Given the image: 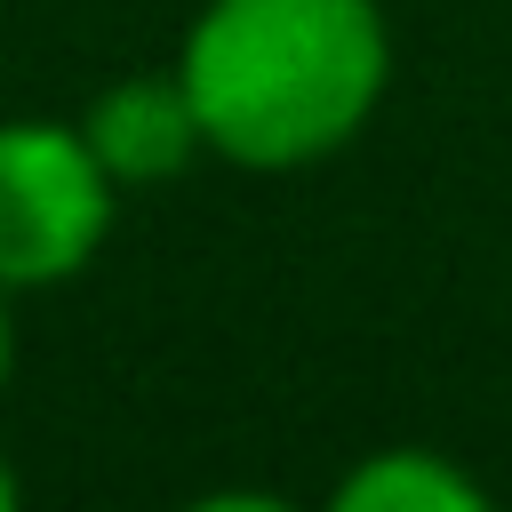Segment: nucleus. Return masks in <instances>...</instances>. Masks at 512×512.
I'll return each instance as SVG.
<instances>
[{"label":"nucleus","mask_w":512,"mask_h":512,"mask_svg":"<svg viewBox=\"0 0 512 512\" xmlns=\"http://www.w3.org/2000/svg\"><path fill=\"white\" fill-rule=\"evenodd\" d=\"M200 136L240 168L336 152L384 96L376 0H208L176 64Z\"/></svg>","instance_id":"1"},{"label":"nucleus","mask_w":512,"mask_h":512,"mask_svg":"<svg viewBox=\"0 0 512 512\" xmlns=\"http://www.w3.org/2000/svg\"><path fill=\"white\" fill-rule=\"evenodd\" d=\"M112 224V176L80 128L8 120L0 128V288L64 280L96 256Z\"/></svg>","instance_id":"2"},{"label":"nucleus","mask_w":512,"mask_h":512,"mask_svg":"<svg viewBox=\"0 0 512 512\" xmlns=\"http://www.w3.org/2000/svg\"><path fill=\"white\" fill-rule=\"evenodd\" d=\"M80 136L104 160L112 184H160V176H176L192 160V144H208L184 80H120V88H104L88 104Z\"/></svg>","instance_id":"3"},{"label":"nucleus","mask_w":512,"mask_h":512,"mask_svg":"<svg viewBox=\"0 0 512 512\" xmlns=\"http://www.w3.org/2000/svg\"><path fill=\"white\" fill-rule=\"evenodd\" d=\"M336 504L344 512H480L488 496L432 448H384L336 488Z\"/></svg>","instance_id":"4"},{"label":"nucleus","mask_w":512,"mask_h":512,"mask_svg":"<svg viewBox=\"0 0 512 512\" xmlns=\"http://www.w3.org/2000/svg\"><path fill=\"white\" fill-rule=\"evenodd\" d=\"M8 504H16V480H8V464H0V512H8Z\"/></svg>","instance_id":"5"},{"label":"nucleus","mask_w":512,"mask_h":512,"mask_svg":"<svg viewBox=\"0 0 512 512\" xmlns=\"http://www.w3.org/2000/svg\"><path fill=\"white\" fill-rule=\"evenodd\" d=\"M0 376H8V304H0Z\"/></svg>","instance_id":"6"}]
</instances>
